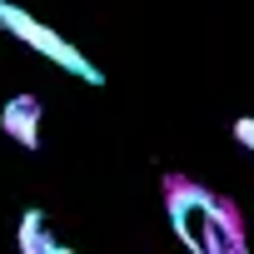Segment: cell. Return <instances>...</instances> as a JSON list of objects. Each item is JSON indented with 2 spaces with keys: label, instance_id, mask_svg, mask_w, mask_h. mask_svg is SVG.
<instances>
[{
  "label": "cell",
  "instance_id": "obj_5",
  "mask_svg": "<svg viewBox=\"0 0 254 254\" xmlns=\"http://www.w3.org/2000/svg\"><path fill=\"white\" fill-rule=\"evenodd\" d=\"M234 140L254 155V115H239V120H234Z\"/></svg>",
  "mask_w": 254,
  "mask_h": 254
},
{
  "label": "cell",
  "instance_id": "obj_1",
  "mask_svg": "<svg viewBox=\"0 0 254 254\" xmlns=\"http://www.w3.org/2000/svg\"><path fill=\"white\" fill-rule=\"evenodd\" d=\"M165 209H170L175 239L194 254H244L249 249V224L239 204L190 175H165Z\"/></svg>",
  "mask_w": 254,
  "mask_h": 254
},
{
  "label": "cell",
  "instance_id": "obj_4",
  "mask_svg": "<svg viewBox=\"0 0 254 254\" xmlns=\"http://www.w3.org/2000/svg\"><path fill=\"white\" fill-rule=\"evenodd\" d=\"M15 244H20V254H70V244H60V239L50 234V224H45L40 209H25V214H20Z\"/></svg>",
  "mask_w": 254,
  "mask_h": 254
},
{
  "label": "cell",
  "instance_id": "obj_3",
  "mask_svg": "<svg viewBox=\"0 0 254 254\" xmlns=\"http://www.w3.org/2000/svg\"><path fill=\"white\" fill-rule=\"evenodd\" d=\"M40 115H45L40 95H15L5 110H0V130H5L15 145H25V150H40Z\"/></svg>",
  "mask_w": 254,
  "mask_h": 254
},
{
  "label": "cell",
  "instance_id": "obj_2",
  "mask_svg": "<svg viewBox=\"0 0 254 254\" xmlns=\"http://www.w3.org/2000/svg\"><path fill=\"white\" fill-rule=\"evenodd\" d=\"M0 25H5L10 35H20V40H25L35 55H45L50 65H60L65 75H75V80H85V85H105V75H100V70H95V65H90L65 35H60V30H50L45 20L25 15L20 5H10V0H0Z\"/></svg>",
  "mask_w": 254,
  "mask_h": 254
}]
</instances>
